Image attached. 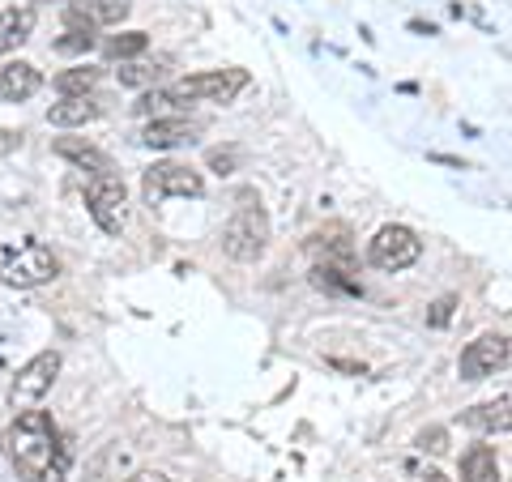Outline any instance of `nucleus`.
Instances as JSON below:
<instances>
[{
    "mask_svg": "<svg viewBox=\"0 0 512 482\" xmlns=\"http://www.w3.org/2000/svg\"><path fill=\"white\" fill-rule=\"evenodd\" d=\"M5 448L18 474L30 482H64V465H69V444L60 440V431L47 410H22L18 423L9 427Z\"/></svg>",
    "mask_w": 512,
    "mask_h": 482,
    "instance_id": "1",
    "label": "nucleus"
},
{
    "mask_svg": "<svg viewBox=\"0 0 512 482\" xmlns=\"http://www.w3.org/2000/svg\"><path fill=\"white\" fill-rule=\"evenodd\" d=\"M60 273V261L52 256V248L39 244V239H18L9 244L5 256H0V278L18 291H35V286H47Z\"/></svg>",
    "mask_w": 512,
    "mask_h": 482,
    "instance_id": "2",
    "label": "nucleus"
},
{
    "mask_svg": "<svg viewBox=\"0 0 512 482\" xmlns=\"http://www.w3.org/2000/svg\"><path fill=\"white\" fill-rule=\"evenodd\" d=\"M248 82V69H210L180 77L175 86H167V94L175 103H231L239 90H248Z\"/></svg>",
    "mask_w": 512,
    "mask_h": 482,
    "instance_id": "3",
    "label": "nucleus"
},
{
    "mask_svg": "<svg viewBox=\"0 0 512 482\" xmlns=\"http://www.w3.org/2000/svg\"><path fill=\"white\" fill-rule=\"evenodd\" d=\"M269 248V214L261 205H244L227 227H222V252L231 256V261H261Z\"/></svg>",
    "mask_w": 512,
    "mask_h": 482,
    "instance_id": "4",
    "label": "nucleus"
},
{
    "mask_svg": "<svg viewBox=\"0 0 512 482\" xmlns=\"http://www.w3.org/2000/svg\"><path fill=\"white\" fill-rule=\"evenodd\" d=\"M419 256H423V239H419V231L402 227V222L380 227L372 235V244H367V261H372L376 269H384V273H402V269H410L414 261H419Z\"/></svg>",
    "mask_w": 512,
    "mask_h": 482,
    "instance_id": "5",
    "label": "nucleus"
},
{
    "mask_svg": "<svg viewBox=\"0 0 512 482\" xmlns=\"http://www.w3.org/2000/svg\"><path fill=\"white\" fill-rule=\"evenodd\" d=\"M86 205H90V218L103 235H120L124 222H128V188L120 175H94L90 188H86Z\"/></svg>",
    "mask_w": 512,
    "mask_h": 482,
    "instance_id": "6",
    "label": "nucleus"
},
{
    "mask_svg": "<svg viewBox=\"0 0 512 482\" xmlns=\"http://www.w3.org/2000/svg\"><path fill=\"white\" fill-rule=\"evenodd\" d=\"M141 192H146V205H163L171 197H201L205 180L201 171H192L184 163H154L141 175Z\"/></svg>",
    "mask_w": 512,
    "mask_h": 482,
    "instance_id": "7",
    "label": "nucleus"
},
{
    "mask_svg": "<svg viewBox=\"0 0 512 482\" xmlns=\"http://www.w3.org/2000/svg\"><path fill=\"white\" fill-rule=\"evenodd\" d=\"M60 350H43V355H35L18 376H13V389H9V401H13V410H30V406H39V401L47 397V389L56 384L60 376Z\"/></svg>",
    "mask_w": 512,
    "mask_h": 482,
    "instance_id": "8",
    "label": "nucleus"
},
{
    "mask_svg": "<svg viewBox=\"0 0 512 482\" xmlns=\"http://www.w3.org/2000/svg\"><path fill=\"white\" fill-rule=\"evenodd\" d=\"M508 355H512V346H508V333H483V337H474V342L461 350V359H457V372L461 380H487L495 372H504L508 367Z\"/></svg>",
    "mask_w": 512,
    "mask_h": 482,
    "instance_id": "9",
    "label": "nucleus"
},
{
    "mask_svg": "<svg viewBox=\"0 0 512 482\" xmlns=\"http://www.w3.org/2000/svg\"><path fill=\"white\" fill-rule=\"evenodd\" d=\"M201 133V124H192L184 116H158L146 124V133H141V146L150 150H180V146H192Z\"/></svg>",
    "mask_w": 512,
    "mask_h": 482,
    "instance_id": "10",
    "label": "nucleus"
},
{
    "mask_svg": "<svg viewBox=\"0 0 512 482\" xmlns=\"http://www.w3.org/2000/svg\"><path fill=\"white\" fill-rule=\"evenodd\" d=\"M133 9V0H73L69 5V26H120Z\"/></svg>",
    "mask_w": 512,
    "mask_h": 482,
    "instance_id": "11",
    "label": "nucleus"
},
{
    "mask_svg": "<svg viewBox=\"0 0 512 482\" xmlns=\"http://www.w3.org/2000/svg\"><path fill=\"white\" fill-rule=\"evenodd\" d=\"M43 86V73L26 60H9L0 69V103H26L30 94H39Z\"/></svg>",
    "mask_w": 512,
    "mask_h": 482,
    "instance_id": "12",
    "label": "nucleus"
},
{
    "mask_svg": "<svg viewBox=\"0 0 512 482\" xmlns=\"http://www.w3.org/2000/svg\"><path fill=\"white\" fill-rule=\"evenodd\" d=\"M30 35H35V5H13L0 9V56L22 47Z\"/></svg>",
    "mask_w": 512,
    "mask_h": 482,
    "instance_id": "13",
    "label": "nucleus"
},
{
    "mask_svg": "<svg viewBox=\"0 0 512 482\" xmlns=\"http://www.w3.org/2000/svg\"><path fill=\"white\" fill-rule=\"evenodd\" d=\"M508 406H512L508 393H500L495 401H483V406L466 410V414H461V423H466L470 431H483V436H495V431H508V423H512Z\"/></svg>",
    "mask_w": 512,
    "mask_h": 482,
    "instance_id": "14",
    "label": "nucleus"
},
{
    "mask_svg": "<svg viewBox=\"0 0 512 482\" xmlns=\"http://www.w3.org/2000/svg\"><path fill=\"white\" fill-rule=\"evenodd\" d=\"M94 116H99V103H94L90 94H73V99H60V103L47 107V124H56V128L90 124Z\"/></svg>",
    "mask_w": 512,
    "mask_h": 482,
    "instance_id": "15",
    "label": "nucleus"
},
{
    "mask_svg": "<svg viewBox=\"0 0 512 482\" xmlns=\"http://www.w3.org/2000/svg\"><path fill=\"white\" fill-rule=\"evenodd\" d=\"M461 482H500V461H495V448L474 444L466 457H461Z\"/></svg>",
    "mask_w": 512,
    "mask_h": 482,
    "instance_id": "16",
    "label": "nucleus"
},
{
    "mask_svg": "<svg viewBox=\"0 0 512 482\" xmlns=\"http://www.w3.org/2000/svg\"><path fill=\"white\" fill-rule=\"evenodd\" d=\"M56 154H60V158H69V163H77V167H90L94 175H107V171H111V158H107L103 150L86 146V141L60 137V141H56Z\"/></svg>",
    "mask_w": 512,
    "mask_h": 482,
    "instance_id": "17",
    "label": "nucleus"
},
{
    "mask_svg": "<svg viewBox=\"0 0 512 482\" xmlns=\"http://www.w3.org/2000/svg\"><path fill=\"white\" fill-rule=\"evenodd\" d=\"M312 282L320 286V291H333V295H363L359 278L350 269H338V265H316L312 269Z\"/></svg>",
    "mask_w": 512,
    "mask_h": 482,
    "instance_id": "18",
    "label": "nucleus"
},
{
    "mask_svg": "<svg viewBox=\"0 0 512 482\" xmlns=\"http://www.w3.org/2000/svg\"><path fill=\"white\" fill-rule=\"evenodd\" d=\"M150 47V35L146 30H124V35H111L107 43H103V52L111 56V60H133V56H141Z\"/></svg>",
    "mask_w": 512,
    "mask_h": 482,
    "instance_id": "19",
    "label": "nucleus"
},
{
    "mask_svg": "<svg viewBox=\"0 0 512 482\" xmlns=\"http://www.w3.org/2000/svg\"><path fill=\"white\" fill-rule=\"evenodd\" d=\"M94 82H99V69H90V64H77V69H64L56 77V90H60V99H73V94H90Z\"/></svg>",
    "mask_w": 512,
    "mask_h": 482,
    "instance_id": "20",
    "label": "nucleus"
},
{
    "mask_svg": "<svg viewBox=\"0 0 512 482\" xmlns=\"http://www.w3.org/2000/svg\"><path fill=\"white\" fill-rule=\"evenodd\" d=\"M52 47H56L60 56H86L90 47H94V26H69Z\"/></svg>",
    "mask_w": 512,
    "mask_h": 482,
    "instance_id": "21",
    "label": "nucleus"
},
{
    "mask_svg": "<svg viewBox=\"0 0 512 482\" xmlns=\"http://www.w3.org/2000/svg\"><path fill=\"white\" fill-rule=\"evenodd\" d=\"M171 107H180V103H175L171 99V94L167 90H150V94H141V99L133 103V111H137V116H150V120H158V116H167V111Z\"/></svg>",
    "mask_w": 512,
    "mask_h": 482,
    "instance_id": "22",
    "label": "nucleus"
},
{
    "mask_svg": "<svg viewBox=\"0 0 512 482\" xmlns=\"http://www.w3.org/2000/svg\"><path fill=\"white\" fill-rule=\"evenodd\" d=\"M453 312H457V295H444V299L431 303L427 325H431V329H448V320H453Z\"/></svg>",
    "mask_w": 512,
    "mask_h": 482,
    "instance_id": "23",
    "label": "nucleus"
},
{
    "mask_svg": "<svg viewBox=\"0 0 512 482\" xmlns=\"http://www.w3.org/2000/svg\"><path fill=\"white\" fill-rule=\"evenodd\" d=\"M116 73H120V86H150L158 77V69H146V64H124Z\"/></svg>",
    "mask_w": 512,
    "mask_h": 482,
    "instance_id": "24",
    "label": "nucleus"
},
{
    "mask_svg": "<svg viewBox=\"0 0 512 482\" xmlns=\"http://www.w3.org/2000/svg\"><path fill=\"white\" fill-rule=\"evenodd\" d=\"M414 444H419L423 448V453H444V448H448V431L444 427H427V431H419V440H414Z\"/></svg>",
    "mask_w": 512,
    "mask_h": 482,
    "instance_id": "25",
    "label": "nucleus"
},
{
    "mask_svg": "<svg viewBox=\"0 0 512 482\" xmlns=\"http://www.w3.org/2000/svg\"><path fill=\"white\" fill-rule=\"evenodd\" d=\"M235 163H239V154H235V150H214V154H210V167H214L218 175H231Z\"/></svg>",
    "mask_w": 512,
    "mask_h": 482,
    "instance_id": "26",
    "label": "nucleus"
},
{
    "mask_svg": "<svg viewBox=\"0 0 512 482\" xmlns=\"http://www.w3.org/2000/svg\"><path fill=\"white\" fill-rule=\"evenodd\" d=\"M128 482H171V478L158 470H137V474H128Z\"/></svg>",
    "mask_w": 512,
    "mask_h": 482,
    "instance_id": "27",
    "label": "nucleus"
},
{
    "mask_svg": "<svg viewBox=\"0 0 512 482\" xmlns=\"http://www.w3.org/2000/svg\"><path fill=\"white\" fill-rule=\"evenodd\" d=\"M410 30H414V35H436V26H431V22H410Z\"/></svg>",
    "mask_w": 512,
    "mask_h": 482,
    "instance_id": "28",
    "label": "nucleus"
},
{
    "mask_svg": "<svg viewBox=\"0 0 512 482\" xmlns=\"http://www.w3.org/2000/svg\"><path fill=\"white\" fill-rule=\"evenodd\" d=\"M419 482H448V478H444V474H440V470H427V474H423V478H419Z\"/></svg>",
    "mask_w": 512,
    "mask_h": 482,
    "instance_id": "29",
    "label": "nucleus"
},
{
    "mask_svg": "<svg viewBox=\"0 0 512 482\" xmlns=\"http://www.w3.org/2000/svg\"><path fill=\"white\" fill-rule=\"evenodd\" d=\"M35 5H47V0H35ZM64 5H73V0H64Z\"/></svg>",
    "mask_w": 512,
    "mask_h": 482,
    "instance_id": "30",
    "label": "nucleus"
}]
</instances>
